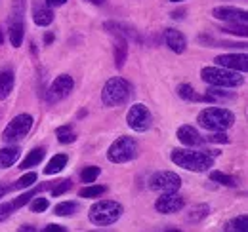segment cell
Masks as SVG:
<instances>
[{
	"label": "cell",
	"mask_w": 248,
	"mask_h": 232,
	"mask_svg": "<svg viewBox=\"0 0 248 232\" xmlns=\"http://www.w3.org/2000/svg\"><path fill=\"white\" fill-rule=\"evenodd\" d=\"M170 160L178 168H184L187 172H195V174L208 172L214 166V160H212V156H208V152L187 150V148H174L170 154Z\"/></svg>",
	"instance_id": "cell-1"
},
{
	"label": "cell",
	"mask_w": 248,
	"mask_h": 232,
	"mask_svg": "<svg viewBox=\"0 0 248 232\" xmlns=\"http://www.w3.org/2000/svg\"><path fill=\"white\" fill-rule=\"evenodd\" d=\"M197 122L201 128L208 131H225L227 128L233 126L235 115L221 107H210V109L201 111V115L197 116Z\"/></svg>",
	"instance_id": "cell-2"
},
{
	"label": "cell",
	"mask_w": 248,
	"mask_h": 232,
	"mask_svg": "<svg viewBox=\"0 0 248 232\" xmlns=\"http://www.w3.org/2000/svg\"><path fill=\"white\" fill-rule=\"evenodd\" d=\"M124 213V207L119 202L113 200H101L95 202L88 211V217L95 227H109L113 223H117Z\"/></svg>",
	"instance_id": "cell-3"
},
{
	"label": "cell",
	"mask_w": 248,
	"mask_h": 232,
	"mask_svg": "<svg viewBox=\"0 0 248 232\" xmlns=\"http://www.w3.org/2000/svg\"><path fill=\"white\" fill-rule=\"evenodd\" d=\"M201 78L202 82L214 87H239L245 80L241 72L221 69V67H204L201 71Z\"/></svg>",
	"instance_id": "cell-4"
},
{
	"label": "cell",
	"mask_w": 248,
	"mask_h": 232,
	"mask_svg": "<svg viewBox=\"0 0 248 232\" xmlns=\"http://www.w3.org/2000/svg\"><path fill=\"white\" fill-rule=\"evenodd\" d=\"M130 91H132V86L124 78L115 76V78L107 80V84L101 91V101H103L105 107H117V105H121L128 99Z\"/></svg>",
	"instance_id": "cell-5"
},
{
	"label": "cell",
	"mask_w": 248,
	"mask_h": 232,
	"mask_svg": "<svg viewBox=\"0 0 248 232\" xmlns=\"http://www.w3.org/2000/svg\"><path fill=\"white\" fill-rule=\"evenodd\" d=\"M138 156V143L132 137H119L107 150V160L111 164H124Z\"/></svg>",
	"instance_id": "cell-6"
},
{
	"label": "cell",
	"mask_w": 248,
	"mask_h": 232,
	"mask_svg": "<svg viewBox=\"0 0 248 232\" xmlns=\"http://www.w3.org/2000/svg\"><path fill=\"white\" fill-rule=\"evenodd\" d=\"M32 128V116L31 115H17L2 131V139L6 143H17L27 137V133Z\"/></svg>",
	"instance_id": "cell-7"
},
{
	"label": "cell",
	"mask_w": 248,
	"mask_h": 232,
	"mask_svg": "<svg viewBox=\"0 0 248 232\" xmlns=\"http://www.w3.org/2000/svg\"><path fill=\"white\" fill-rule=\"evenodd\" d=\"M126 124L134 130V131H147L153 126V116L149 113V109L141 103H136L130 107L128 115H126Z\"/></svg>",
	"instance_id": "cell-8"
},
{
	"label": "cell",
	"mask_w": 248,
	"mask_h": 232,
	"mask_svg": "<svg viewBox=\"0 0 248 232\" xmlns=\"http://www.w3.org/2000/svg\"><path fill=\"white\" fill-rule=\"evenodd\" d=\"M151 188L156 192H178L182 187L180 175L174 172H158L151 177Z\"/></svg>",
	"instance_id": "cell-9"
},
{
	"label": "cell",
	"mask_w": 248,
	"mask_h": 232,
	"mask_svg": "<svg viewBox=\"0 0 248 232\" xmlns=\"http://www.w3.org/2000/svg\"><path fill=\"white\" fill-rule=\"evenodd\" d=\"M73 87H75V80L69 74H60L48 87V93H46L48 103H58L65 97H69Z\"/></svg>",
	"instance_id": "cell-10"
},
{
	"label": "cell",
	"mask_w": 248,
	"mask_h": 232,
	"mask_svg": "<svg viewBox=\"0 0 248 232\" xmlns=\"http://www.w3.org/2000/svg\"><path fill=\"white\" fill-rule=\"evenodd\" d=\"M186 205V198L178 192H162L160 198H156L155 209L162 215H172V213H178L182 211Z\"/></svg>",
	"instance_id": "cell-11"
},
{
	"label": "cell",
	"mask_w": 248,
	"mask_h": 232,
	"mask_svg": "<svg viewBox=\"0 0 248 232\" xmlns=\"http://www.w3.org/2000/svg\"><path fill=\"white\" fill-rule=\"evenodd\" d=\"M212 15L223 23H241V25H245L248 19L247 10H239L233 6H217L212 10Z\"/></svg>",
	"instance_id": "cell-12"
},
{
	"label": "cell",
	"mask_w": 248,
	"mask_h": 232,
	"mask_svg": "<svg viewBox=\"0 0 248 232\" xmlns=\"http://www.w3.org/2000/svg\"><path fill=\"white\" fill-rule=\"evenodd\" d=\"M214 61L221 69H229L235 72H247L248 71L247 54H225V56H217Z\"/></svg>",
	"instance_id": "cell-13"
},
{
	"label": "cell",
	"mask_w": 248,
	"mask_h": 232,
	"mask_svg": "<svg viewBox=\"0 0 248 232\" xmlns=\"http://www.w3.org/2000/svg\"><path fill=\"white\" fill-rule=\"evenodd\" d=\"M164 42H166V46H168L174 54H184V52H186V48H187L186 36L176 29L164 30Z\"/></svg>",
	"instance_id": "cell-14"
},
{
	"label": "cell",
	"mask_w": 248,
	"mask_h": 232,
	"mask_svg": "<svg viewBox=\"0 0 248 232\" xmlns=\"http://www.w3.org/2000/svg\"><path fill=\"white\" fill-rule=\"evenodd\" d=\"M32 19L38 27H48L54 21V10L48 4H40L36 2L32 8Z\"/></svg>",
	"instance_id": "cell-15"
},
{
	"label": "cell",
	"mask_w": 248,
	"mask_h": 232,
	"mask_svg": "<svg viewBox=\"0 0 248 232\" xmlns=\"http://www.w3.org/2000/svg\"><path fill=\"white\" fill-rule=\"evenodd\" d=\"M178 139L184 143L186 146H201L204 141H202V137L199 135V131L193 128V126H182L180 130H178Z\"/></svg>",
	"instance_id": "cell-16"
},
{
	"label": "cell",
	"mask_w": 248,
	"mask_h": 232,
	"mask_svg": "<svg viewBox=\"0 0 248 232\" xmlns=\"http://www.w3.org/2000/svg\"><path fill=\"white\" fill-rule=\"evenodd\" d=\"M14 89V71L12 69H0V101L10 97Z\"/></svg>",
	"instance_id": "cell-17"
},
{
	"label": "cell",
	"mask_w": 248,
	"mask_h": 232,
	"mask_svg": "<svg viewBox=\"0 0 248 232\" xmlns=\"http://www.w3.org/2000/svg\"><path fill=\"white\" fill-rule=\"evenodd\" d=\"M23 36H25L23 19L12 21V23H10V42H12V46H14V48H19L21 42H23Z\"/></svg>",
	"instance_id": "cell-18"
},
{
	"label": "cell",
	"mask_w": 248,
	"mask_h": 232,
	"mask_svg": "<svg viewBox=\"0 0 248 232\" xmlns=\"http://www.w3.org/2000/svg\"><path fill=\"white\" fill-rule=\"evenodd\" d=\"M19 154H21V150H19L17 146H6V148H2V150H0V168H10V166H14V164L17 162Z\"/></svg>",
	"instance_id": "cell-19"
},
{
	"label": "cell",
	"mask_w": 248,
	"mask_h": 232,
	"mask_svg": "<svg viewBox=\"0 0 248 232\" xmlns=\"http://www.w3.org/2000/svg\"><path fill=\"white\" fill-rule=\"evenodd\" d=\"M44 154H46V150L40 146V148H32L31 152L25 156V160L21 162V170L25 172V170H29V168H34V166H38L40 162H42V158H44Z\"/></svg>",
	"instance_id": "cell-20"
},
{
	"label": "cell",
	"mask_w": 248,
	"mask_h": 232,
	"mask_svg": "<svg viewBox=\"0 0 248 232\" xmlns=\"http://www.w3.org/2000/svg\"><path fill=\"white\" fill-rule=\"evenodd\" d=\"M67 156L65 154H56L48 164H46V168H44V174L46 175H56V174H60L63 168L67 166Z\"/></svg>",
	"instance_id": "cell-21"
},
{
	"label": "cell",
	"mask_w": 248,
	"mask_h": 232,
	"mask_svg": "<svg viewBox=\"0 0 248 232\" xmlns=\"http://www.w3.org/2000/svg\"><path fill=\"white\" fill-rule=\"evenodd\" d=\"M126 54H128V42L124 36H117V44H115V65L117 69H121L126 61Z\"/></svg>",
	"instance_id": "cell-22"
},
{
	"label": "cell",
	"mask_w": 248,
	"mask_h": 232,
	"mask_svg": "<svg viewBox=\"0 0 248 232\" xmlns=\"http://www.w3.org/2000/svg\"><path fill=\"white\" fill-rule=\"evenodd\" d=\"M223 232H248V217L247 215H241V217L231 219L225 225Z\"/></svg>",
	"instance_id": "cell-23"
},
{
	"label": "cell",
	"mask_w": 248,
	"mask_h": 232,
	"mask_svg": "<svg viewBox=\"0 0 248 232\" xmlns=\"http://www.w3.org/2000/svg\"><path fill=\"white\" fill-rule=\"evenodd\" d=\"M46 188V185H40L38 188H32V190H29V192H25V194H21V196H17L14 202H12V205H14V209H19V207H23L25 203L31 202L32 196H36V194H40L42 190Z\"/></svg>",
	"instance_id": "cell-24"
},
{
	"label": "cell",
	"mask_w": 248,
	"mask_h": 232,
	"mask_svg": "<svg viewBox=\"0 0 248 232\" xmlns=\"http://www.w3.org/2000/svg\"><path fill=\"white\" fill-rule=\"evenodd\" d=\"M36 183V174L34 172H29V174H25L23 177H19L12 187H10V190H21V188H31L32 185Z\"/></svg>",
	"instance_id": "cell-25"
},
{
	"label": "cell",
	"mask_w": 248,
	"mask_h": 232,
	"mask_svg": "<svg viewBox=\"0 0 248 232\" xmlns=\"http://www.w3.org/2000/svg\"><path fill=\"white\" fill-rule=\"evenodd\" d=\"M56 135H58V141L63 143V145H69V143H73V141L77 139V133H75V130H73L71 126H62V128H58V130H56Z\"/></svg>",
	"instance_id": "cell-26"
},
{
	"label": "cell",
	"mask_w": 248,
	"mask_h": 232,
	"mask_svg": "<svg viewBox=\"0 0 248 232\" xmlns=\"http://www.w3.org/2000/svg\"><path fill=\"white\" fill-rule=\"evenodd\" d=\"M105 190H107V188H105L103 185H90V187L80 188L78 196H80V198H99Z\"/></svg>",
	"instance_id": "cell-27"
},
{
	"label": "cell",
	"mask_w": 248,
	"mask_h": 232,
	"mask_svg": "<svg viewBox=\"0 0 248 232\" xmlns=\"http://www.w3.org/2000/svg\"><path fill=\"white\" fill-rule=\"evenodd\" d=\"M77 209H78V203L77 202H62L54 207V213L58 217H67V215H73Z\"/></svg>",
	"instance_id": "cell-28"
},
{
	"label": "cell",
	"mask_w": 248,
	"mask_h": 232,
	"mask_svg": "<svg viewBox=\"0 0 248 232\" xmlns=\"http://www.w3.org/2000/svg\"><path fill=\"white\" fill-rule=\"evenodd\" d=\"M210 213V207L206 205V203H201V205H195L193 209H191V213H189V221H193V223H197V221H202L206 215Z\"/></svg>",
	"instance_id": "cell-29"
},
{
	"label": "cell",
	"mask_w": 248,
	"mask_h": 232,
	"mask_svg": "<svg viewBox=\"0 0 248 232\" xmlns=\"http://www.w3.org/2000/svg\"><path fill=\"white\" fill-rule=\"evenodd\" d=\"M210 179H212L214 183L223 185V187H237V179H235V177L221 174V172H212V174H210Z\"/></svg>",
	"instance_id": "cell-30"
},
{
	"label": "cell",
	"mask_w": 248,
	"mask_h": 232,
	"mask_svg": "<svg viewBox=\"0 0 248 232\" xmlns=\"http://www.w3.org/2000/svg\"><path fill=\"white\" fill-rule=\"evenodd\" d=\"M99 174H101V170H99L97 166H88V168H84V170H82V174H80V179H82L84 183L92 185L93 181L99 177Z\"/></svg>",
	"instance_id": "cell-31"
},
{
	"label": "cell",
	"mask_w": 248,
	"mask_h": 232,
	"mask_svg": "<svg viewBox=\"0 0 248 232\" xmlns=\"http://www.w3.org/2000/svg\"><path fill=\"white\" fill-rule=\"evenodd\" d=\"M178 95H180V97H184L186 101H199V99H201V97L195 93L193 86H189V84H182V86H178Z\"/></svg>",
	"instance_id": "cell-32"
},
{
	"label": "cell",
	"mask_w": 248,
	"mask_h": 232,
	"mask_svg": "<svg viewBox=\"0 0 248 232\" xmlns=\"http://www.w3.org/2000/svg\"><path fill=\"white\" fill-rule=\"evenodd\" d=\"M25 15V0H14L12 4V21H17Z\"/></svg>",
	"instance_id": "cell-33"
},
{
	"label": "cell",
	"mask_w": 248,
	"mask_h": 232,
	"mask_svg": "<svg viewBox=\"0 0 248 232\" xmlns=\"http://www.w3.org/2000/svg\"><path fill=\"white\" fill-rule=\"evenodd\" d=\"M71 187H73V183L69 181V179H65V181H60L54 188H52V196H62L65 194L67 190H71Z\"/></svg>",
	"instance_id": "cell-34"
},
{
	"label": "cell",
	"mask_w": 248,
	"mask_h": 232,
	"mask_svg": "<svg viewBox=\"0 0 248 232\" xmlns=\"http://www.w3.org/2000/svg\"><path fill=\"white\" fill-rule=\"evenodd\" d=\"M48 205H50V203H48L46 198H42V196H40V198H34V200L31 202V211H34V213H42V211L48 209Z\"/></svg>",
	"instance_id": "cell-35"
},
{
	"label": "cell",
	"mask_w": 248,
	"mask_h": 232,
	"mask_svg": "<svg viewBox=\"0 0 248 232\" xmlns=\"http://www.w3.org/2000/svg\"><path fill=\"white\" fill-rule=\"evenodd\" d=\"M225 32H231V34H241V36H247V25H239V23H229V27H225Z\"/></svg>",
	"instance_id": "cell-36"
},
{
	"label": "cell",
	"mask_w": 248,
	"mask_h": 232,
	"mask_svg": "<svg viewBox=\"0 0 248 232\" xmlns=\"http://www.w3.org/2000/svg\"><path fill=\"white\" fill-rule=\"evenodd\" d=\"M16 209H14V205H12V202L10 203H0V223L2 221H6L12 213H14Z\"/></svg>",
	"instance_id": "cell-37"
},
{
	"label": "cell",
	"mask_w": 248,
	"mask_h": 232,
	"mask_svg": "<svg viewBox=\"0 0 248 232\" xmlns=\"http://www.w3.org/2000/svg\"><path fill=\"white\" fill-rule=\"evenodd\" d=\"M208 141L210 143H229V137L225 135V131H216V133L208 135Z\"/></svg>",
	"instance_id": "cell-38"
},
{
	"label": "cell",
	"mask_w": 248,
	"mask_h": 232,
	"mask_svg": "<svg viewBox=\"0 0 248 232\" xmlns=\"http://www.w3.org/2000/svg\"><path fill=\"white\" fill-rule=\"evenodd\" d=\"M44 232H67V231L63 229L62 225H48V227L44 229Z\"/></svg>",
	"instance_id": "cell-39"
},
{
	"label": "cell",
	"mask_w": 248,
	"mask_h": 232,
	"mask_svg": "<svg viewBox=\"0 0 248 232\" xmlns=\"http://www.w3.org/2000/svg\"><path fill=\"white\" fill-rule=\"evenodd\" d=\"M67 0H46V4L50 6V8H58V6H63Z\"/></svg>",
	"instance_id": "cell-40"
},
{
	"label": "cell",
	"mask_w": 248,
	"mask_h": 232,
	"mask_svg": "<svg viewBox=\"0 0 248 232\" xmlns=\"http://www.w3.org/2000/svg\"><path fill=\"white\" fill-rule=\"evenodd\" d=\"M17 232H38L32 225H23V227H19V231Z\"/></svg>",
	"instance_id": "cell-41"
},
{
	"label": "cell",
	"mask_w": 248,
	"mask_h": 232,
	"mask_svg": "<svg viewBox=\"0 0 248 232\" xmlns=\"http://www.w3.org/2000/svg\"><path fill=\"white\" fill-rule=\"evenodd\" d=\"M6 192H10V185H0V198H4Z\"/></svg>",
	"instance_id": "cell-42"
},
{
	"label": "cell",
	"mask_w": 248,
	"mask_h": 232,
	"mask_svg": "<svg viewBox=\"0 0 248 232\" xmlns=\"http://www.w3.org/2000/svg\"><path fill=\"white\" fill-rule=\"evenodd\" d=\"M54 40V34H46V44H50Z\"/></svg>",
	"instance_id": "cell-43"
},
{
	"label": "cell",
	"mask_w": 248,
	"mask_h": 232,
	"mask_svg": "<svg viewBox=\"0 0 248 232\" xmlns=\"http://www.w3.org/2000/svg\"><path fill=\"white\" fill-rule=\"evenodd\" d=\"M88 2H93V4H103V0H88Z\"/></svg>",
	"instance_id": "cell-44"
},
{
	"label": "cell",
	"mask_w": 248,
	"mask_h": 232,
	"mask_svg": "<svg viewBox=\"0 0 248 232\" xmlns=\"http://www.w3.org/2000/svg\"><path fill=\"white\" fill-rule=\"evenodd\" d=\"M2 42H4V36H2V32H0V44H2Z\"/></svg>",
	"instance_id": "cell-45"
},
{
	"label": "cell",
	"mask_w": 248,
	"mask_h": 232,
	"mask_svg": "<svg viewBox=\"0 0 248 232\" xmlns=\"http://www.w3.org/2000/svg\"><path fill=\"white\" fill-rule=\"evenodd\" d=\"M166 232H182V231H176V229H172V231H166Z\"/></svg>",
	"instance_id": "cell-46"
},
{
	"label": "cell",
	"mask_w": 248,
	"mask_h": 232,
	"mask_svg": "<svg viewBox=\"0 0 248 232\" xmlns=\"http://www.w3.org/2000/svg\"><path fill=\"white\" fill-rule=\"evenodd\" d=\"M170 2H184V0H170Z\"/></svg>",
	"instance_id": "cell-47"
}]
</instances>
